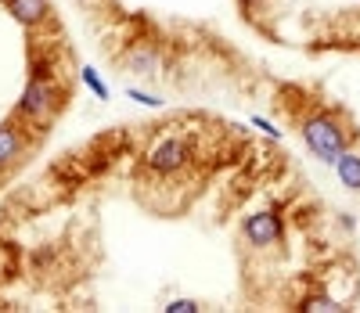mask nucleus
<instances>
[{
    "label": "nucleus",
    "instance_id": "obj_10",
    "mask_svg": "<svg viewBox=\"0 0 360 313\" xmlns=\"http://www.w3.org/2000/svg\"><path fill=\"white\" fill-rule=\"evenodd\" d=\"M83 83H86L90 90H94L101 101H108V87H105V83L98 79V72H94V69H83Z\"/></svg>",
    "mask_w": 360,
    "mask_h": 313
},
{
    "label": "nucleus",
    "instance_id": "obj_5",
    "mask_svg": "<svg viewBox=\"0 0 360 313\" xmlns=\"http://www.w3.org/2000/svg\"><path fill=\"white\" fill-rule=\"evenodd\" d=\"M8 8L22 25H40L47 18V0H8Z\"/></svg>",
    "mask_w": 360,
    "mask_h": 313
},
{
    "label": "nucleus",
    "instance_id": "obj_4",
    "mask_svg": "<svg viewBox=\"0 0 360 313\" xmlns=\"http://www.w3.org/2000/svg\"><path fill=\"white\" fill-rule=\"evenodd\" d=\"M54 108H58V98H54V90H51V79L29 76V83L22 90V101H18V112L22 115H33V119H44Z\"/></svg>",
    "mask_w": 360,
    "mask_h": 313
},
{
    "label": "nucleus",
    "instance_id": "obj_2",
    "mask_svg": "<svg viewBox=\"0 0 360 313\" xmlns=\"http://www.w3.org/2000/svg\"><path fill=\"white\" fill-rule=\"evenodd\" d=\"M191 162V148H188V141L184 137H162V141H155V148L148 151V170L152 173H180Z\"/></svg>",
    "mask_w": 360,
    "mask_h": 313
},
{
    "label": "nucleus",
    "instance_id": "obj_15",
    "mask_svg": "<svg viewBox=\"0 0 360 313\" xmlns=\"http://www.w3.org/2000/svg\"><path fill=\"white\" fill-rule=\"evenodd\" d=\"M79 4H98V0H79Z\"/></svg>",
    "mask_w": 360,
    "mask_h": 313
},
{
    "label": "nucleus",
    "instance_id": "obj_13",
    "mask_svg": "<svg viewBox=\"0 0 360 313\" xmlns=\"http://www.w3.org/2000/svg\"><path fill=\"white\" fill-rule=\"evenodd\" d=\"M252 127H259V130H266V137H278V130H274V127H270V122H266V119H259V115L252 119Z\"/></svg>",
    "mask_w": 360,
    "mask_h": 313
},
{
    "label": "nucleus",
    "instance_id": "obj_14",
    "mask_svg": "<svg viewBox=\"0 0 360 313\" xmlns=\"http://www.w3.org/2000/svg\"><path fill=\"white\" fill-rule=\"evenodd\" d=\"M242 4H245V8H252V4H259V0H242Z\"/></svg>",
    "mask_w": 360,
    "mask_h": 313
},
{
    "label": "nucleus",
    "instance_id": "obj_1",
    "mask_svg": "<svg viewBox=\"0 0 360 313\" xmlns=\"http://www.w3.org/2000/svg\"><path fill=\"white\" fill-rule=\"evenodd\" d=\"M346 137L349 134L339 127L332 115H324V112L303 122V141H307V148L317 155L321 162H335L339 155L346 151Z\"/></svg>",
    "mask_w": 360,
    "mask_h": 313
},
{
    "label": "nucleus",
    "instance_id": "obj_6",
    "mask_svg": "<svg viewBox=\"0 0 360 313\" xmlns=\"http://www.w3.org/2000/svg\"><path fill=\"white\" fill-rule=\"evenodd\" d=\"M18 155H22V134L11 122H4V127H0V170H8Z\"/></svg>",
    "mask_w": 360,
    "mask_h": 313
},
{
    "label": "nucleus",
    "instance_id": "obj_8",
    "mask_svg": "<svg viewBox=\"0 0 360 313\" xmlns=\"http://www.w3.org/2000/svg\"><path fill=\"white\" fill-rule=\"evenodd\" d=\"M127 69H134V72H141V76H152L155 69H159V54L152 51V47H134L130 54H127Z\"/></svg>",
    "mask_w": 360,
    "mask_h": 313
},
{
    "label": "nucleus",
    "instance_id": "obj_9",
    "mask_svg": "<svg viewBox=\"0 0 360 313\" xmlns=\"http://www.w3.org/2000/svg\"><path fill=\"white\" fill-rule=\"evenodd\" d=\"M299 309H303V313H339L346 306L339 299H332V295H307L303 302H299Z\"/></svg>",
    "mask_w": 360,
    "mask_h": 313
},
{
    "label": "nucleus",
    "instance_id": "obj_7",
    "mask_svg": "<svg viewBox=\"0 0 360 313\" xmlns=\"http://www.w3.org/2000/svg\"><path fill=\"white\" fill-rule=\"evenodd\" d=\"M335 170H339V180H342V187H349V191H360V155H353V151H342L339 159L332 162Z\"/></svg>",
    "mask_w": 360,
    "mask_h": 313
},
{
    "label": "nucleus",
    "instance_id": "obj_12",
    "mask_svg": "<svg viewBox=\"0 0 360 313\" xmlns=\"http://www.w3.org/2000/svg\"><path fill=\"white\" fill-rule=\"evenodd\" d=\"M130 98H134V101H141V105H152V108H155V105H162L159 98H152V94H144V90H130Z\"/></svg>",
    "mask_w": 360,
    "mask_h": 313
},
{
    "label": "nucleus",
    "instance_id": "obj_11",
    "mask_svg": "<svg viewBox=\"0 0 360 313\" xmlns=\"http://www.w3.org/2000/svg\"><path fill=\"white\" fill-rule=\"evenodd\" d=\"M202 306L195 302V299H173L169 306H166V313H198Z\"/></svg>",
    "mask_w": 360,
    "mask_h": 313
},
{
    "label": "nucleus",
    "instance_id": "obj_3",
    "mask_svg": "<svg viewBox=\"0 0 360 313\" xmlns=\"http://www.w3.org/2000/svg\"><path fill=\"white\" fill-rule=\"evenodd\" d=\"M281 231H285L281 216L270 212V209L249 216V220L242 224V234H245V241H249L252 248H270V245H278V241H281Z\"/></svg>",
    "mask_w": 360,
    "mask_h": 313
}]
</instances>
